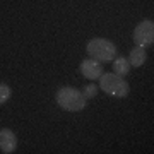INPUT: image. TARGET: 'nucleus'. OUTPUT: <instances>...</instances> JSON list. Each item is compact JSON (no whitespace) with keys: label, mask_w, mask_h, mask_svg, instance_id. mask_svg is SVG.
<instances>
[{"label":"nucleus","mask_w":154,"mask_h":154,"mask_svg":"<svg viewBox=\"0 0 154 154\" xmlns=\"http://www.w3.org/2000/svg\"><path fill=\"white\" fill-rule=\"evenodd\" d=\"M98 89H99V88L96 86V84H94V82H91V84H88V86L84 88L82 94L86 96V99H91V98H94V96L98 94Z\"/></svg>","instance_id":"9d476101"},{"label":"nucleus","mask_w":154,"mask_h":154,"mask_svg":"<svg viewBox=\"0 0 154 154\" xmlns=\"http://www.w3.org/2000/svg\"><path fill=\"white\" fill-rule=\"evenodd\" d=\"M99 81V89L105 91L106 94H110L113 98H127L130 93L128 84L125 82V79L115 72H103Z\"/></svg>","instance_id":"f03ea898"},{"label":"nucleus","mask_w":154,"mask_h":154,"mask_svg":"<svg viewBox=\"0 0 154 154\" xmlns=\"http://www.w3.org/2000/svg\"><path fill=\"white\" fill-rule=\"evenodd\" d=\"M134 41H135L137 46H142V48L152 46V43H154V22L151 19H146V21L137 24V28L134 29Z\"/></svg>","instance_id":"20e7f679"},{"label":"nucleus","mask_w":154,"mask_h":154,"mask_svg":"<svg viewBox=\"0 0 154 154\" xmlns=\"http://www.w3.org/2000/svg\"><path fill=\"white\" fill-rule=\"evenodd\" d=\"M11 96H12L11 86H7L5 82H0V105H4L5 101H9Z\"/></svg>","instance_id":"1a4fd4ad"},{"label":"nucleus","mask_w":154,"mask_h":154,"mask_svg":"<svg viewBox=\"0 0 154 154\" xmlns=\"http://www.w3.org/2000/svg\"><path fill=\"white\" fill-rule=\"evenodd\" d=\"M17 149V137L11 128L0 130V151L5 154H11Z\"/></svg>","instance_id":"423d86ee"},{"label":"nucleus","mask_w":154,"mask_h":154,"mask_svg":"<svg viewBox=\"0 0 154 154\" xmlns=\"http://www.w3.org/2000/svg\"><path fill=\"white\" fill-rule=\"evenodd\" d=\"M111 62H113V63H111V69H113V72L118 74V75L123 77L130 72V63H128V60H127L125 57H115Z\"/></svg>","instance_id":"6e6552de"},{"label":"nucleus","mask_w":154,"mask_h":154,"mask_svg":"<svg viewBox=\"0 0 154 154\" xmlns=\"http://www.w3.org/2000/svg\"><path fill=\"white\" fill-rule=\"evenodd\" d=\"M88 55L94 60L101 62V63H105V62H111L113 58L116 57V46L113 41L106 38H94L91 39L88 43Z\"/></svg>","instance_id":"7ed1b4c3"},{"label":"nucleus","mask_w":154,"mask_h":154,"mask_svg":"<svg viewBox=\"0 0 154 154\" xmlns=\"http://www.w3.org/2000/svg\"><path fill=\"white\" fill-rule=\"evenodd\" d=\"M128 63H130V67H140L146 63V60H147V53H146V48H142V46H137L135 45V48L130 50V53H128Z\"/></svg>","instance_id":"0eeeda50"},{"label":"nucleus","mask_w":154,"mask_h":154,"mask_svg":"<svg viewBox=\"0 0 154 154\" xmlns=\"http://www.w3.org/2000/svg\"><path fill=\"white\" fill-rule=\"evenodd\" d=\"M57 105L60 106L62 110L67 111H82L88 105V99L82 94V91L72 88V86H63L57 91L55 94Z\"/></svg>","instance_id":"f257e3e1"},{"label":"nucleus","mask_w":154,"mask_h":154,"mask_svg":"<svg viewBox=\"0 0 154 154\" xmlns=\"http://www.w3.org/2000/svg\"><path fill=\"white\" fill-rule=\"evenodd\" d=\"M79 70H81V74H82L86 79H89V81H98L99 77H101V74L105 72V69H103V63L98 60H94V58H84L82 62H81V67H79Z\"/></svg>","instance_id":"39448f33"}]
</instances>
